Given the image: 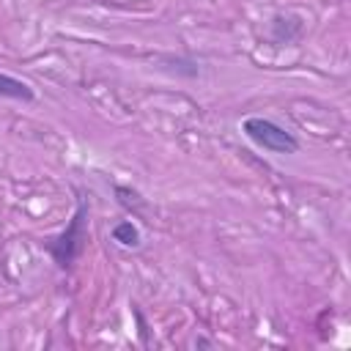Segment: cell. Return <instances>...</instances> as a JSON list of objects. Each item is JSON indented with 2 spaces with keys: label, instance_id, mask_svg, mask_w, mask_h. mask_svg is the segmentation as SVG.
<instances>
[{
  "label": "cell",
  "instance_id": "cell-1",
  "mask_svg": "<svg viewBox=\"0 0 351 351\" xmlns=\"http://www.w3.org/2000/svg\"><path fill=\"white\" fill-rule=\"evenodd\" d=\"M244 134L255 145H261V148H266L271 154H296L299 151V140L291 132H285L280 123L269 121V118H258V115L247 118L244 121Z\"/></svg>",
  "mask_w": 351,
  "mask_h": 351
},
{
  "label": "cell",
  "instance_id": "cell-2",
  "mask_svg": "<svg viewBox=\"0 0 351 351\" xmlns=\"http://www.w3.org/2000/svg\"><path fill=\"white\" fill-rule=\"evenodd\" d=\"M85 217H88V208H85V203H80V208H77V214L71 217V225L55 239V241H49V255L55 258V263L60 266V269H69L74 261H77V255L82 252V241H85Z\"/></svg>",
  "mask_w": 351,
  "mask_h": 351
},
{
  "label": "cell",
  "instance_id": "cell-3",
  "mask_svg": "<svg viewBox=\"0 0 351 351\" xmlns=\"http://www.w3.org/2000/svg\"><path fill=\"white\" fill-rule=\"evenodd\" d=\"M0 96L3 99H16V101H30L33 99V88L27 82L0 71Z\"/></svg>",
  "mask_w": 351,
  "mask_h": 351
},
{
  "label": "cell",
  "instance_id": "cell-4",
  "mask_svg": "<svg viewBox=\"0 0 351 351\" xmlns=\"http://www.w3.org/2000/svg\"><path fill=\"white\" fill-rule=\"evenodd\" d=\"M112 239L123 247H137L140 244V230L132 225V219H126V222H118L112 228Z\"/></svg>",
  "mask_w": 351,
  "mask_h": 351
}]
</instances>
